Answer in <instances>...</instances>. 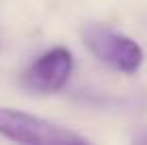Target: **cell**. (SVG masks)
Masks as SVG:
<instances>
[{
  "mask_svg": "<svg viewBox=\"0 0 147 145\" xmlns=\"http://www.w3.org/2000/svg\"><path fill=\"white\" fill-rule=\"evenodd\" d=\"M73 75V53L66 47H53L38 56L24 71V88L36 94H55L68 83Z\"/></svg>",
  "mask_w": 147,
  "mask_h": 145,
  "instance_id": "obj_3",
  "label": "cell"
},
{
  "mask_svg": "<svg viewBox=\"0 0 147 145\" xmlns=\"http://www.w3.org/2000/svg\"><path fill=\"white\" fill-rule=\"evenodd\" d=\"M0 137L26 145H70L85 143L81 134L22 109L0 107Z\"/></svg>",
  "mask_w": 147,
  "mask_h": 145,
  "instance_id": "obj_2",
  "label": "cell"
},
{
  "mask_svg": "<svg viewBox=\"0 0 147 145\" xmlns=\"http://www.w3.org/2000/svg\"><path fill=\"white\" fill-rule=\"evenodd\" d=\"M81 41L98 58L102 64L115 68L119 73L132 75L141 68L145 60V51L134 38L128 34L117 32L105 24H88L81 28Z\"/></svg>",
  "mask_w": 147,
  "mask_h": 145,
  "instance_id": "obj_1",
  "label": "cell"
}]
</instances>
